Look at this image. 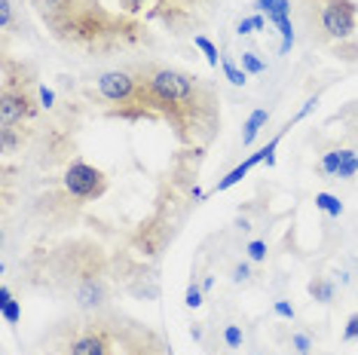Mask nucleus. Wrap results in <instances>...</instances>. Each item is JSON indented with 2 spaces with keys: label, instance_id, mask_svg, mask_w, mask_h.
<instances>
[{
  "label": "nucleus",
  "instance_id": "2eb2a0df",
  "mask_svg": "<svg viewBox=\"0 0 358 355\" xmlns=\"http://www.w3.org/2000/svg\"><path fill=\"white\" fill-rule=\"evenodd\" d=\"M25 126H6L0 129V147H3V153L10 157V153L22 150V144H25Z\"/></svg>",
  "mask_w": 358,
  "mask_h": 355
},
{
  "label": "nucleus",
  "instance_id": "7c9ffc66",
  "mask_svg": "<svg viewBox=\"0 0 358 355\" xmlns=\"http://www.w3.org/2000/svg\"><path fill=\"white\" fill-rule=\"evenodd\" d=\"M37 99H40V108L43 110H52L55 108V92L46 86H37Z\"/></svg>",
  "mask_w": 358,
  "mask_h": 355
},
{
  "label": "nucleus",
  "instance_id": "9b49d317",
  "mask_svg": "<svg viewBox=\"0 0 358 355\" xmlns=\"http://www.w3.org/2000/svg\"><path fill=\"white\" fill-rule=\"evenodd\" d=\"M257 13L266 15V22H273V25H279L282 19H291V0H255Z\"/></svg>",
  "mask_w": 358,
  "mask_h": 355
},
{
  "label": "nucleus",
  "instance_id": "a211bd4d",
  "mask_svg": "<svg viewBox=\"0 0 358 355\" xmlns=\"http://www.w3.org/2000/svg\"><path fill=\"white\" fill-rule=\"evenodd\" d=\"M221 340L227 349H242V343H245V331L242 325H236V321H227L224 331H221Z\"/></svg>",
  "mask_w": 358,
  "mask_h": 355
},
{
  "label": "nucleus",
  "instance_id": "dca6fc26",
  "mask_svg": "<svg viewBox=\"0 0 358 355\" xmlns=\"http://www.w3.org/2000/svg\"><path fill=\"white\" fill-rule=\"evenodd\" d=\"M309 294H313V300H319V303H331L334 297H337V288H334L331 279L315 276L313 282H309Z\"/></svg>",
  "mask_w": 358,
  "mask_h": 355
},
{
  "label": "nucleus",
  "instance_id": "1a4fd4ad",
  "mask_svg": "<svg viewBox=\"0 0 358 355\" xmlns=\"http://www.w3.org/2000/svg\"><path fill=\"white\" fill-rule=\"evenodd\" d=\"M172 236H175L172 221L162 212H157L153 217L138 224V230L132 233V239H129V252H135L141 261H153V257H159L162 248L172 242Z\"/></svg>",
  "mask_w": 358,
  "mask_h": 355
},
{
  "label": "nucleus",
  "instance_id": "c85d7f7f",
  "mask_svg": "<svg viewBox=\"0 0 358 355\" xmlns=\"http://www.w3.org/2000/svg\"><path fill=\"white\" fill-rule=\"evenodd\" d=\"M315 108H319V95H313V99H306V101H303V108H300V110H297V117H294V119H291V123H288V126H297V123H300V119H303V117H309V114H313V110H315Z\"/></svg>",
  "mask_w": 358,
  "mask_h": 355
},
{
  "label": "nucleus",
  "instance_id": "412c9836",
  "mask_svg": "<svg viewBox=\"0 0 358 355\" xmlns=\"http://www.w3.org/2000/svg\"><path fill=\"white\" fill-rule=\"evenodd\" d=\"M266 254H270V245H266L264 239H251L248 245H245V257H248L251 263H264Z\"/></svg>",
  "mask_w": 358,
  "mask_h": 355
},
{
  "label": "nucleus",
  "instance_id": "9d476101",
  "mask_svg": "<svg viewBox=\"0 0 358 355\" xmlns=\"http://www.w3.org/2000/svg\"><path fill=\"white\" fill-rule=\"evenodd\" d=\"M206 3H211V0H157L150 19H159L169 31L181 34L187 25H193V15H196V10Z\"/></svg>",
  "mask_w": 358,
  "mask_h": 355
},
{
  "label": "nucleus",
  "instance_id": "b1692460",
  "mask_svg": "<svg viewBox=\"0 0 358 355\" xmlns=\"http://www.w3.org/2000/svg\"><path fill=\"white\" fill-rule=\"evenodd\" d=\"M251 261H239V263H233V270H230V279L236 282V285H248L251 282Z\"/></svg>",
  "mask_w": 358,
  "mask_h": 355
},
{
  "label": "nucleus",
  "instance_id": "473e14b6",
  "mask_svg": "<svg viewBox=\"0 0 358 355\" xmlns=\"http://www.w3.org/2000/svg\"><path fill=\"white\" fill-rule=\"evenodd\" d=\"M148 3H150V0H120V6H123V13H129V15H138V13H141Z\"/></svg>",
  "mask_w": 358,
  "mask_h": 355
},
{
  "label": "nucleus",
  "instance_id": "a878e982",
  "mask_svg": "<svg viewBox=\"0 0 358 355\" xmlns=\"http://www.w3.org/2000/svg\"><path fill=\"white\" fill-rule=\"evenodd\" d=\"M275 28H279V34H282V52H288L291 46H294V25H291V19H282Z\"/></svg>",
  "mask_w": 358,
  "mask_h": 355
},
{
  "label": "nucleus",
  "instance_id": "ddd939ff",
  "mask_svg": "<svg viewBox=\"0 0 358 355\" xmlns=\"http://www.w3.org/2000/svg\"><path fill=\"white\" fill-rule=\"evenodd\" d=\"M266 123H270V110H266V108L251 110V117L245 119V126H242V147H251L255 138L260 135V129H264Z\"/></svg>",
  "mask_w": 358,
  "mask_h": 355
},
{
  "label": "nucleus",
  "instance_id": "f704fd0d",
  "mask_svg": "<svg viewBox=\"0 0 358 355\" xmlns=\"http://www.w3.org/2000/svg\"><path fill=\"white\" fill-rule=\"evenodd\" d=\"M190 337H193V340H202V325H199V321H193V325H190Z\"/></svg>",
  "mask_w": 358,
  "mask_h": 355
},
{
  "label": "nucleus",
  "instance_id": "6e6552de",
  "mask_svg": "<svg viewBox=\"0 0 358 355\" xmlns=\"http://www.w3.org/2000/svg\"><path fill=\"white\" fill-rule=\"evenodd\" d=\"M62 187L68 190L80 205H86V203H95V199H101L104 193H108V175H104L101 168L83 163V159H71V163L64 166Z\"/></svg>",
  "mask_w": 358,
  "mask_h": 355
},
{
  "label": "nucleus",
  "instance_id": "6ab92c4d",
  "mask_svg": "<svg viewBox=\"0 0 358 355\" xmlns=\"http://www.w3.org/2000/svg\"><path fill=\"white\" fill-rule=\"evenodd\" d=\"M193 46H196V50L206 55V61L211 64V68H217V64H221V52H217V46L211 43L206 34H196V37H193Z\"/></svg>",
  "mask_w": 358,
  "mask_h": 355
},
{
  "label": "nucleus",
  "instance_id": "20e7f679",
  "mask_svg": "<svg viewBox=\"0 0 358 355\" xmlns=\"http://www.w3.org/2000/svg\"><path fill=\"white\" fill-rule=\"evenodd\" d=\"M37 355H120L117 331L108 312H74L40 337Z\"/></svg>",
  "mask_w": 358,
  "mask_h": 355
},
{
  "label": "nucleus",
  "instance_id": "5701e85b",
  "mask_svg": "<svg viewBox=\"0 0 358 355\" xmlns=\"http://www.w3.org/2000/svg\"><path fill=\"white\" fill-rule=\"evenodd\" d=\"M242 71L245 74H266V61L257 52H242Z\"/></svg>",
  "mask_w": 358,
  "mask_h": 355
},
{
  "label": "nucleus",
  "instance_id": "2f4dec72",
  "mask_svg": "<svg viewBox=\"0 0 358 355\" xmlns=\"http://www.w3.org/2000/svg\"><path fill=\"white\" fill-rule=\"evenodd\" d=\"M273 312H275V316H279V319H288V321L297 316V312H294V306H291L288 300H275V303H273Z\"/></svg>",
  "mask_w": 358,
  "mask_h": 355
},
{
  "label": "nucleus",
  "instance_id": "f257e3e1",
  "mask_svg": "<svg viewBox=\"0 0 358 355\" xmlns=\"http://www.w3.org/2000/svg\"><path fill=\"white\" fill-rule=\"evenodd\" d=\"M132 74L148 89L150 104L162 123L187 147L206 150L221 132V95L196 74L159 61H138Z\"/></svg>",
  "mask_w": 358,
  "mask_h": 355
},
{
  "label": "nucleus",
  "instance_id": "e433bc0d",
  "mask_svg": "<svg viewBox=\"0 0 358 355\" xmlns=\"http://www.w3.org/2000/svg\"><path fill=\"white\" fill-rule=\"evenodd\" d=\"M297 355H309V352H297Z\"/></svg>",
  "mask_w": 358,
  "mask_h": 355
},
{
  "label": "nucleus",
  "instance_id": "423d86ee",
  "mask_svg": "<svg viewBox=\"0 0 358 355\" xmlns=\"http://www.w3.org/2000/svg\"><path fill=\"white\" fill-rule=\"evenodd\" d=\"M306 25L313 28V40L319 43H346L355 40L358 3L355 0H313L306 6Z\"/></svg>",
  "mask_w": 358,
  "mask_h": 355
},
{
  "label": "nucleus",
  "instance_id": "4468645a",
  "mask_svg": "<svg viewBox=\"0 0 358 355\" xmlns=\"http://www.w3.org/2000/svg\"><path fill=\"white\" fill-rule=\"evenodd\" d=\"M355 150H349V147H337V150H328L322 157V163H319V172L322 175H328V178H337L340 172V166H343V159L346 157H352Z\"/></svg>",
  "mask_w": 358,
  "mask_h": 355
},
{
  "label": "nucleus",
  "instance_id": "c9c22d12",
  "mask_svg": "<svg viewBox=\"0 0 358 355\" xmlns=\"http://www.w3.org/2000/svg\"><path fill=\"white\" fill-rule=\"evenodd\" d=\"M211 285H215V276H206V279H202V291H211Z\"/></svg>",
  "mask_w": 358,
  "mask_h": 355
},
{
  "label": "nucleus",
  "instance_id": "39448f33",
  "mask_svg": "<svg viewBox=\"0 0 358 355\" xmlns=\"http://www.w3.org/2000/svg\"><path fill=\"white\" fill-rule=\"evenodd\" d=\"M92 99L101 104V110L108 117H120L126 123H138V119H150L157 123V110L150 104L148 89L141 86V80L132 74V68H113L101 71L95 77Z\"/></svg>",
  "mask_w": 358,
  "mask_h": 355
},
{
  "label": "nucleus",
  "instance_id": "cd10ccee",
  "mask_svg": "<svg viewBox=\"0 0 358 355\" xmlns=\"http://www.w3.org/2000/svg\"><path fill=\"white\" fill-rule=\"evenodd\" d=\"M355 175H358V153H352V157H346V159H343V166H340L337 178L349 181V178H355Z\"/></svg>",
  "mask_w": 358,
  "mask_h": 355
},
{
  "label": "nucleus",
  "instance_id": "72a5a7b5",
  "mask_svg": "<svg viewBox=\"0 0 358 355\" xmlns=\"http://www.w3.org/2000/svg\"><path fill=\"white\" fill-rule=\"evenodd\" d=\"M251 31H255V19H239L236 22V34L245 37V34H251Z\"/></svg>",
  "mask_w": 358,
  "mask_h": 355
},
{
  "label": "nucleus",
  "instance_id": "bb28decb",
  "mask_svg": "<svg viewBox=\"0 0 358 355\" xmlns=\"http://www.w3.org/2000/svg\"><path fill=\"white\" fill-rule=\"evenodd\" d=\"M291 349L309 352L313 349V334H306V331H294V334H291Z\"/></svg>",
  "mask_w": 358,
  "mask_h": 355
},
{
  "label": "nucleus",
  "instance_id": "4be33fe9",
  "mask_svg": "<svg viewBox=\"0 0 358 355\" xmlns=\"http://www.w3.org/2000/svg\"><path fill=\"white\" fill-rule=\"evenodd\" d=\"M0 31H3V43L13 34V0H0Z\"/></svg>",
  "mask_w": 358,
  "mask_h": 355
},
{
  "label": "nucleus",
  "instance_id": "0eeeda50",
  "mask_svg": "<svg viewBox=\"0 0 358 355\" xmlns=\"http://www.w3.org/2000/svg\"><path fill=\"white\" fill-rule=\"evenodd\" d=\"M110 319H113V331H117L120 355H172V346H169V340L157 328L113 310H110Z\"/></svg>",
  "mask_w": 358,
  "mask_h": 355
},
{
  "label": "nucleus",
  "instance_id": "7ed1b4c3",
  "mask_svg": "<svg viewBox=\"0 0 358 355\" xmlns=\"http://www.w3.org/2000/svg\"><path fill=\"white\" fill-rule=\"evenodd\" d=\"M28 282L43 291L71 297L80 312L110 310V257L89 236L64 239L62 245L37 254L28 263Z\"/></svg>",
  "mask_w": 358,
  "mask_h": 355
},
{
  "label": "nucleus",
  "instance_id": "f03ea898",
  "mask_svg": "<svg viewBox=\"0 0 358 355\" xmlns=\"http://www.w3.org/2000/svg\"><path fill=\"white\" fill-rule=\"evenodd\" d=\"M31 6L62 46L95 59L129 52L150 40L138 15L110 13L101 0H31Z\"/></svg>",
  "mask_w": 358,
  "mask_h": 355
},
{
  "label": "nucleus",
  "instance_id": "393cba45",
  "mask_svg": "<svg viewBox=\"0 0 358 355\" xmlns=\"http://www.w3.org/2000/svg\"><path fill=\"white\" fill-rule=\"evenodd\" d=\"M202 297H206V291H202V285H199V282H193V279H190V285H187V294H184V303L190 306V310H199V306H202Z\"/></svg>",
  "mask_w": 358,
  "mask_h": 355
},
{
  "label": "nucleus",
  "instance_id": "c756f323",
  "mask_svg": "<svg viewBox=\"0 0 358 355\" xmlns=\"http://www.w3.org/2000/svg\"><path fill=\"white\" fill-rule=\"evenodd\" d=\"M343 340H346V343H355V340H358V312H352V316L346 319V328H343Z\"/></svg>",
  "mask_w": 358,
  "mask_h": 355
},
{
  "label": "nucleus",
  "instance_id": "f3484780",
  "mask_svg": "<svg viewBox=\"0 0 358 355\" xmlns=\"http://www.w3.org/2000/svg\"><path fill=\"white\" fill-rule=\"evenodd\" d=\"M221 71H224L227 83H233V86H245L248 83V74L233 61V55H221Z\"/></svg>",
  "mask_w": 358,
  "mask_h": 355
},
{
  "label": "nucleus",
  "instance_id": "aec40b11",
  "mask_svg": "<svg viewBox=\"0 0 358 355\" xmlns=\"http://www.w3.org/2000/svg\"><path fill=\"white\" fill-rule=\"evenodd\" d=\"M315 208H322V212L331 217L343 215V203H340L337 196H331V193H315Z\"/></svg>",
  "mask_w": 358,
  "mask_h": 355
},
{
  "label": "nucleus",
  "instance_id": "f8f14e48",
  "mask_svg": "<svg viewBox=\"0 0 358 355\" xmlns=\"http://www.w3.org/2000/svg\"><path fill=\"white\" fill-rule=\"evenodd\" d=\"M0 316H3V321L10 328H15L19 325V319H22V303L13 297V288L6 285V282L0 285Z\"/></svg>",
  "mask_w": 358,
  "mask_h": 355
}]
</instances>
